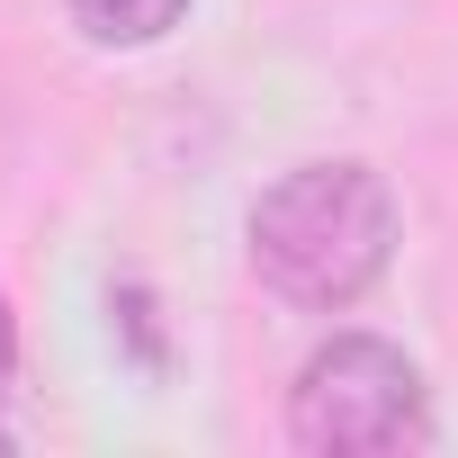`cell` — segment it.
I'll list each match as a JSON object with an SVG mask.
<instances>
[{"label": "cell", "instance_id": "5b68a950", "mask_svg": "<svg viewBox=\"0 0 458 458\" xmlns=\"http://www.w3.org/2000/svg\"><path fill=\"white\" fill-rule=\"evenodd\" d=\"M10 377H19V324H10V297H0V395H10Z\"/></svg>", "mask_w": 458, "mask_h": 458}, {"label": "cell", "instance_id": "7a4b0ae2", "mask_svg": "<svg viewBox=\"0 0 458 458\" xmlns=\"http://www.w3.org/2000/svg\"><path fill=\"white\" fill-rule=\"evenodd\" d=\"M288 440L315 458H377V449H422L431 440V395L422 369L377 342V333H333L297 386H288Z\"/></svg>", "mask_w": 458, "mask_h": 458}, {"label": "cell", "instance_id": "277c9868", "mask_svg": "<svg viewBox=\"0 0 458 458\" xmlns=\"http://www.w3.org/2000/svg\"><path fill=\"white\" fill-rule=\"evenodd\" d=\"M108 315H117V333H135V369H144V377H162V360H171V351H162V324H153V297H144V288L126 279V288L108 297Z\"/></svg>", "mask_w": 458, "mask_h": 458}, {"label": "cell", "instance_id": "6da1fadb", "mask_svg": "<svg viewBox=\"0 0 458 458\" xmlns=\"http://www.w3.org/2000/svg\"><path fill=\"white\" fill-rule=\"evenodd\" d=\"M395 261V198L369 162H297L252 207V270L306 315L360 306Z\"/></svg>", "mask_w": 458, "mask_h": 458}, {"label": "cell", "instance_id": "8992f818", "mask_svg": "<svg viewBox=\"0 0 458 458\" xmlns=\"http://www.w3.org/2000/svg\"><path fill=\"white\" fill-rule=\"evenodd\" d=\"M0 449H10V431H0Z\"/></svg>", "mask_w": 458, "mask_h": 458}, {"label": "cell", "instance_id": "3957f363", "mask_svg": "<svg viewBox=\"0 0 458 458\" xmlns=\"http://www.w3.org/2000/svg\"><path fill=\"white\" fill-rule=\"evenodd\" d=\"M180 10L189 0H72V28L90 46H153L180 28Z\"/></svg>", "mask_w": 458, "mask_h": 458}]
</instances>
